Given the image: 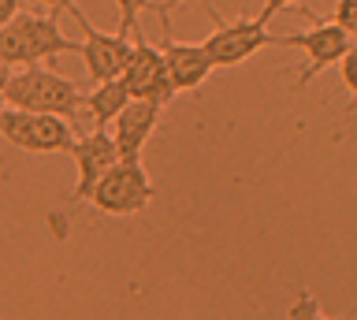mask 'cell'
<instances>
[{
	"mask_svg": "<svg viewBox=\"0 0 357 320\" xmlns=\"http://www.w3.org/2000/svg\"><path fill=\"white\" fill-rule=\"evenodd\" d=\"M82 41L67 38L56 15L19 12L8 26H0V60L11 68H33V63L56 60L60 52H78Z\"/></svg>",
	"mask_w": 357,
	"mask_h": 320,
	"instance_id": "obj_1",
	"label": "cell"
},
{
	"mask_svg": "<svg viewBox=\"0 0 357 320\" xmlns=\"http://www.w3.org/2000/svg\"><path fill=\"white\" fill-rule=\"evenodd\" d=\"M86 105V97L78 93V86L60 71H49L41 63L33 68H15L11 82L4 90V108H26V112H52L71 119L78 108Z\"/></svg>",
	"mask_w": 357,
	"mask_h": 320,
	"instance_id": "obj_2",
	"label": "cell"
},
{
	"mask_svg": "<svg viewBox=\"0 0 357 320\" xmlns=\"http://www.w3.org/2000/svg\"><path fill=\"white\" fill-rule=\"evenodd\" d=\"M0 138L22 153H71L78 142L67 116L26 108H0Z\"/></svg>",
	"mask_w": 357,
	"mask_h": 320,
	"instance_id": "obj_3",
	"label": "cell"
},
{
	"mask_svg": "<svg viewBox=\"0 0 357 320\" xmlns=\"http://www.w3.org/2000/svg\"><path fill=\"white\" fill-rule=\"evenodd\" d=\"M153 197H156V186H153L149 175H145L142 164L119 160L116 168H108V175L93 186L89 205L105 216H138L142 208H149Z\"/></svg>",
	"mask_w": 357,
	"mask_h": 320,
	"instance_id": "obj_4",
	"label": "cell"
},
{
	"mask_svg": "<svg viewBox=\"0 0 357 320\" xmlns=\"http://www.w3.org/2000/svg\"><path fill=\"white\" fill-rule=\"evenodd\" d=\"M272 45H290V49L305 52V68H301L298 82H294V90L301 93L320 71L335 68V63L346 56V49L354 45V38L346 34L339 23H312V30H301V34H279V38L272 34Z\"/></svg>",
	"mask_w": 357,
	"mask_h": 320,
	"instance_id": "obj_5",
	"label": "cell"
},
{
	"mask_svg": "<svg viewBox=\"0 0 357 320\" xmlns=\"http://www.w3.org/2000/svg\"><path fill=\"white\" fill-rule=\"evenodd\" d=\"M123 82H127V90H130V101H149V105H160L167 108L175 101V86H172V75H167V63H164V52L149 45L145 38L134 41V49H130V60H127V68H123L119 75Z\"/></svg>",
	"mask_w": 357,
	"mask_h": 320,
	"instance_id": "obj_6",
	"label": "cell"
},
{
	"mask_svg": "<svg viewBox=\"0 0 357 320\" xmlns=\"http://www.w3.org/2000/svg\"><path fill=\"white\" fill-rule=\"evenodd\" d=\"M201 45H205L212 68H238V63H245L261 49L272 45V34H268V26L257 15L253 19H234V23L223 19Z\"/></svg>",
	"mask_w": 357,
	"mask_h": 320,
	"instance_id": "obj_7",
	"label": "cell"
},
{
	"mask_svg": "<svg viewBox=\"0 0 357 320\" xmlns=\"http://www.w3.org/2000/svg\"><path fill=\"white\" fill-rule=\"evenodd\" d=\"M78 26H82V49H78V56H82L86 71H89V82L97 86V82L119 79L134 45L123 34H105V30H97L86 15L78 19Z\"/></svg>",
	"mask_w": 357,
	"mask_h": 320,
	"instance_id": "obj_8",
	"label": "cell"
},
{
	"mask_svg": "<svg viewBox=\"0 0 357 320\" xmlns=\"http://www.w3.org/2000/svg\"><path fill=\"white\" fill-rule=\"evenodd\" d=\"M71 157H75V172H78L71 205H78V201H89L93 186L108 175V168L119 164V149H116V138L108 130H93V135H82L75 142Z\"/></svg>",
	"mask_w": 357,
	"mask_h": 320,
	"instance_id": "obj_9",
	"label": "cell"
},
{
	"mask_svg": "<svg viewBox=\"0 0 357 320\" xmlns=\"http://www.w3.org/2000/svg\"><path fill=\"white\" fill-rule=\"evenodd\" d=\"M164 108L160 105H149V101H130L123 112L116 116V130H112V138H116V149H119V160L127 164H142V153L149 146V138L156 135V123H160Z\"/></svg>",
	"mask_w": 357,
	"mask_h": 320,
	"instance_id": "obj_10",
	"label": "cell"
},
{
	"mask_svg": "<svg viewBox=\"0 0 357 320\" xmlns=\"http://www.w3.org/2000/svg\"><path fill=\"white\" fill-rule=\"evenodd\" d=\"M164 63H167V75H172V86L175 93H194L205 86V79L216 68H212L205 45H194V41H175L172 34H164Z\"/></svg>",
	"mask_w": 357,
	"mask_h": 320,
	"instance_id": "obj_11",
	"label": "cell"
},
{
	"mask_svg": "<svg viewBox=\"0 0 357 320\" xmlns=\"http://www.w3.org/2000/svg\"><path fill=\"white\" fill-rule=\"evenodd\" d=\"M130 105V90L123 79H108V82H97L93 90L86 93V112L93 116L97 130H108V123H116V116L123 112V108Z\"/></svg>",
	"mask_w": 357,
	"mask_h": 320,
	"instance_id": "obj_12",
	"label": "cell"
},
{
	"mask_svg": "<svg viewBox=\"0 0 357 320\" xmlns=\"http://www.w3.org/2000/svg\"><path fill=\"white\" fill-rule=\"evenodd\" d=\"M116 4H119V30H116V34L142 38L138 34V15L145 12V8H153V0H116Z\"/></svg>",
	"mask_w": 357,
	"mask_h": 320,
	"instance_id": "obj_13",
	"label": "cell"
},
{
	"mask_svg": "<svg viewBox=\"0 0 357 320\" xmlns=\"http://www.w3.org/2000/svg\"><path fill=\"white\" fill-rule=\"evenodd\" d=\"M339 71H342L346 93H350V105H346V112H357V41H354L350 49H346V56L339 60Z\"/></svg>",
	"mask_w": 357,
	"mask_h": 320,
	"instance_id": "obj_14",
	"label": "cell"
},
{
	"mask_svg": "<svg viewBox=\"0 0 357 320\" xmlns=\"http://www.w3.org/2000/svg\"><path fill=\"white\" fill-rule=\"evenodd\" d=\"M287 320H328V317L320 313V302H317V294H312V291H298L294 305L287 309Z\"/></svg>",
	"mask_w": 357,
	"mask_h": 320,
	"instance_id": "obj_15",
	"label": "cell"
},
{
	"mask_svg": "<svg viewBox=\"0 0 357 320\" xmlns=\"http://www.w3.org/2000/svg\"><path fill=\"white\" fill-rule=\"evenodd\" d=\"M331 23H339L346 34H350L357 41V0H339L335 4V15H331Z\"/></svg>",
	"mask_w": 357,
	"mask_h": 320,
	"instance_id": "obj_16",
	"label": "cell"
},
{
	"mask_svg": "<svg viewBox=\"0 0 357 320\" xmlns=\"http://www.w3.org/2000/svg\"><path fill=\"white\" fill-rule=\"evenodd\" d=\"M287 8H301V12H305L309 19H317V15H312L309 8H305V0H264V8H261V15H257V19H261V23L268 26L279 12H287Z\"/></svg>",
	"mask_w": 357,
	"mask_h": 320,
	"instance_id": "obj_17",
	"label": "cell"
},
{
	"mask_svg": "<svg viewBox=\"0 0 357 320\" xmlns=\"http://www.w3.org/2000/svg\"><path fill=\"white\" fill-rule=\"evenodd\" d=\"M175 4H183V0H164V4H153V12L160 15V26H164V34H172V19H167V15L175 12ZM197 4H205V8H208V15L216 19V23H223V19H220L216 12H212V4H208V0H197Z\"/></svg>",
	"mask_w": 357,
	"mask_h": 320,
	"instance_id": "obj_18",
	"label": "cell"
},
{
	"mask_svg": "<svg viewBox=\"0 0 357 320\" xmlns=\"http://www.w3.org/2000/svg\"><path fill=\"white\" fill-rule=\"evenodd\" d=\"M38 4H45V8H49V15H56V19H60L63 12L71 15L75 23H78V19H82V8H78L75 0H38Z\"/></svg>",
	"mask_w": 357,
	"mask_h": 320,
	"instance_id": "obj_19",
	"label": "cell"
},
{
	"mask_svg": "<svg viewBox=\"0 0 357 320\" xmlns=\"http://www.w3.org/2000/svg\"><path fill=\"white\" fill-rule=\"evenodd\" d=\"M19 15V0H0V26H8Z\"/></svg>",
	"mask_w": 357,
	"mask_h": 320,
	"instance_id": "obj_20",
	"label": "cell"
},
{
	"mask_svg": "<svg viewBox=\"0 0 357 320\" xmlns=\"http://www.w3.org/2000/svg\"><path fill=\"white\" fill-rule=\"evenodd\" d=\"M11 71H15V68L0 60V108H4V90H8V82H11Z\"/></svg>",
	"mask_w": 357,
	"mask_h": 320,
	"instance_id": "obj_21",
	"label": "cell"
},
{
	"mask_svg": "<svg viewBox=\"0 0 357 320\" xmlns=\"http://www.w3.org/2000/svg\"><path fill=\"white\" fill-rule=\"evenodd\" d=\"M339 320H346V317H339Z\"/></svg>",
	"mask_w": 357,
	"mask_h": 320,
	"instance_id": "obj_22",
	"label": "cell"
}]
</instances>
